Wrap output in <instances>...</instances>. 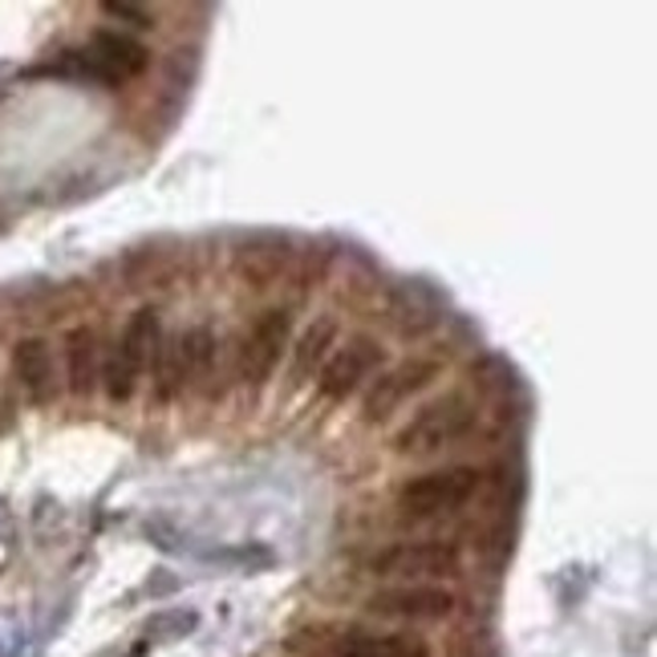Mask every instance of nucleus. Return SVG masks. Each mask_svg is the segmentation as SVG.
<instances>
[{
  "mask_svg": "<svg viewBox=\"0 0 657 657\" xmlns=\"http://www.w3.org/2000/svg\"><path fill=\"white\" fill-rule=\"evenodd\" d=\"M479 410L467 394H447L438 402H426L406 422L402 431L394 434V450L398 455H410V459H426V455H438L443 447L459 443L463 434H471Z\"/></svg>",
  "mask_w": 657,
  "mask_h": 657,
  "instance_id": "nucleus-1",
  "label": "nucleus"
},
{
  "mask_svg": "<svg viewBox=\"0 0 657 657\" xmlns=\"http://www.w3.org/2000/svg\"><path fill=\"white\" fill-rule=\"evenodd\" d=\"M163 342V325H159V313L154 309H138L126 328H122L119 345L110 349L106 358V370H102V382H106V394L114 402H131L138 389V377L147 374V365L154 361V349Z\"/></svg>",
  "mask_w": 657,
  "mask_h": 657,
  "instance_id": "nucleus-2",
  "label": "nucleus"
},
{
  "mask_svg": "<svg viewBox=\"0 0 657 657\" xmlns=\"http://www.w3.org/2000/svg\"><path fill=\"white\" fill-rule=\"evenodd\" d=\"M479 475L475 467H438L426 475L410 479L402 492H398V511L406 520H434V516H450L459 511L467 499H475Z\"/></svg>",
  "mask_w": 657,
  "mask_h": 657,
  "instance_id": "nucleus-3",
  "label": "nucleus"
},
{
  "mask_svg": "<svg viewBox=\"0 0 657 657\" xmlns=\"http://www.w3.org/2000/svg\"><path fill=\"white\" fill-rule=\"evenodd\" d=\"M370 572L382 581L398 584H426L443 581L459 572V548L443 544V540H414V544H394L386 553H377L370 560Z\"/></svg>",
  "mask_w": 657,
  "mask_h": 657,
  "instance_id": "nucleus-4",
  "label": "nucleus"
},
{
  "mask_svg": "<svg viewBox=\"0 0 657 657\" xmlns=\"http://www.w3.org/2000/svg\"><path fill=\"white\" fill-rule=\"evenodd\" d=\"M382 365H386V349H382L374 337H354V342H345L342 349L321 365L317 394L328 398V402H345L365 377L382 374Z\"/></svg>",
  "mask_w": 657,
  "mask_h": 657,
  "instance_id": "nucleus-5",
  "label": "nucleus"
},
{
  "mask_svg": "<svg viewBox=\"0 0 657 657\" xmlns=\"http://www.w3.org/2000/svg\"><path fill=\"white\" fill-rule=\"evenodd\" d=\"M438 374H443V365L431 358H414V361L394 365V370H382V374L374 377L370 394H365V402H361L365 422H386L394 410H402V406L431 386Z\"/></svg>",
  "mask_w": 657,
  "mask_h": 657,
  "instance_id": "nucleus-6",
  "label": "nucleus"
},
{
  "mask_svg": "<svg viewBox=\"0 0 657 657\" xmlns=\"http://www.w3.org/2000/svg\"><path fill=\"white\" fill-rule=\"evenodd\" d=\"M365 609L374 617H386V621L422 625V621H447L455 612V597L438 584H389L365 600Z\"/></svg>",
  "mask_w": 657,
  "mask_h": 657,
  "instance_id": "nucleus-7",
  "label": "nucleus"
},
{
  "mask_svg": "<svg viewBox=\"0 0 657 657\" xmlns=\"http://www.w3.org/2000/svg\"><path fill=\"white\" fill-rule=\"evenodd\" d=\"M288 337H293V317L284 309H269L260 317L244 342V354H239V374L252 389H260L272 377V370L281 365V354L288 349Z\"/></svg>",
  "mask_w": 657,
  "mask_h": 657,
  "instance_id": "nucleus-8",
  "label": "nucleus"
},
{
  "mask_svg": "<svg viewBox=\"0 0 657 657\" xmlns=\"http://www.w3.org/2000/svg\"><path fill=\"white\" fill-rule=\"evenodd\" d=\"M337 657H431V645L398 629H345L333 642Z\"/></svg>",
  "mask_w": 657,
  "mask_h": 657,
  "instance_id": "nucleus-9",
  "label": "nucleus"
},
{
  "mask_svg": "<svg viewBox=\"0 0 657 657\" xmlns=\"http://www.w3.org/2000/svg\"><path fill=\"white\" fill-rule=\"evenodd\" d=\"M13 370L21 389L29 394L37 406L53 402V354L41 337H25V342L13 349Z\"/></svg>",
  "mask_w": 657,
  "mask_h": 657,
  "instance_id": "nucleus-10",
  "label": "nucleus"
},
{
  "mask_svg": "<svg viewBox=\"0 0 657 657\" xmlns=\"http://www.w3.org/2000/svg\"><path fill=\"white\" fill-rule=\"evenodd\" d=\"M337 345V321L333 317H321V321H313V325L305 328L297 337V345H293V365H288V382L293 386H305L309 377L321 374V365L328 361V349Z\"/></svg>",
  "mask_w": 657,
  "mask_h": 657,
  "instance_id": "nucleus-11",
  "label": "nucleus"
},
{
  "mask_svg": "<svg viewBox=\"0 0 657 657\" xmlns=\"http://www.w3.org/2000/svg\"><path fill=\"white\" fill-rule=\"evenodd\" d=\"M94 61H98V70H102L106 77H135L147 70V46H138V41H131V37H122V33H98L94 37Z\"/></svg>",
  "mask_w": 657,
  "mask_h": 657,
  "instance_id": "nucleus-12",
  "label": "nucleus"
},
{
  "mask_svg": "<svg viewBox=\"0 0 657 657\" xmlns=\"http://www.w3.org/2000/svg\"><path fill=\"white\" fill-rule=\"evenodd\" d=\"M65 365H70V394L74 398H90L94 386H98V337H94V328H74L70 337H65Z\"/></svg>",
  "mask_w": 657,
  "mask_h": 657,
  "instance_id": "nucleus-13",
  "label": "nucleus"
},
{
  "mask_svg": "<svg viewBox=\"0 0 657 657\" xmlns=\"http://www.w3.org/2000/svg\"><path fill=\"white\" fill-rule=\"evenodd\" d=\"M150 365H154V402H171L187 386V342L183 337H163Z\"/></svg>",
  "mask_w": 657,
  "mask_h": 657,
  "instance_id": "nucleus-14",
  "label": "nucleus"
},
{
  "mask_svg": "<svg viewBox=\"0 0 657 657\" xmlns=\"http://www.w3.org/2000/svg\"><path fill=\"white\" fill-rule=\"evenodd\" d=\"M195 625H199L195 612H166L159 621H150L147 633H154V637H183V633H191Z\"/></svg>",
  "mask_w": 657,
  "mask_h": 657,
  "instance_id": "nucleus-15",
  "label": "nucleus"
},
{
  "mask_svg": "<svg viewBox=\"0 0 657 657\" xmlns=\"http://www.w3.org/2000/svg\"><path fill=\"white\" fill-rule=\"evenodd\" d=\"M106 13L126 16V21H131V25H138V29H150V25H154V13H150V9H142V4H126V0H119V4H106Z\"/></svg>",
  "mask_w": 657,
  "mask_h": 657,
  "instance_id": "nucleus-16",
  "label": "nucleus"
}]
</instances>
